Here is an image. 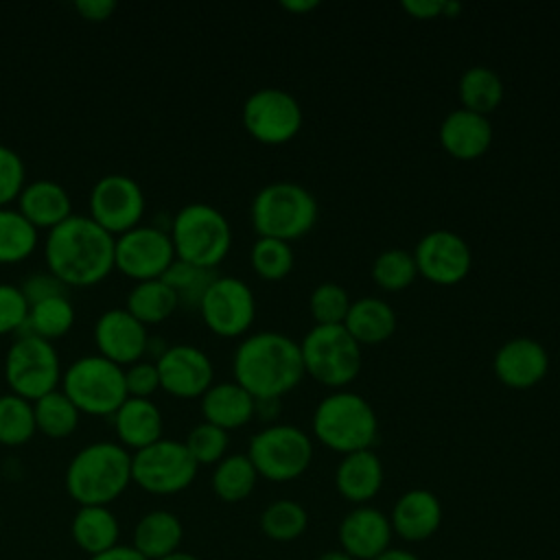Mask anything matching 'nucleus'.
I'll use <instances>...</instances> for the list:
<instances>
[{
	"label": "nucleus",
	"instance_id": "20e7f679",
	"mask_svg": "<svg viewBox=\"0 0 560 560\" xmlns=\"http://www.w3.org/2000/svg\"><path fill=\"white\" fill-rule=\"evenodd\" d=\"M311 427L317 442L341 455L372 448L378 435L374 407L361 394L348 389L324 396L313 411Z\"/></svg>",
	"mask_w": 560,
	"mask_h": 560
},
{
	"label": "nucleus",
	"instance_id": "c85d7f7f",
	"mask_svg": "<svg viewBox=\"0 0 560 560\" xmlns=\"http://www.w3.org/2000/svg\"><path fill=\"white\" fill-rule=\"evenodd\" d=\"M70 536L92 558L118 545L120 525L109 505H79L70 523Z\"/></svg>",
	"mask_w": 560,
	"mask_h": 560
},
{
	"label": "nucleus",
	"instance_id": "a19ab883",
	"mask_svg": "<svg viewBox=\"0 0 560 560\" xmlns=\"http://www.w3.org/2000/svg\"><path fill=\"white\" fill-rule=\"evenodd\" d=\"M350 295L337 282H322L311 291L308 311L317 326H339L350 311Z\"/></svg>",
	"mask_w": 560,
	"mask_h": 560
},
{
	"label": "nucleus",
	"instance_id": "39448f33",
	"mask_svg": "<svg viewBox=\"0 0 560 560\" xmlns=\"http://www.w3.org/2000/svg\"><path fill=\"white\" fill-rule=\"evenodd\" d=\"M249 217L258 236L293 243L315 228L319 206L308 188L295 182H271L254 195Z\"/></svg>",
	"mask_w": 560,
	"mask_h": 560
},
{
	"label": "nucleus",
	"instance_id": "49530a36",
	"mask_svg": "<svg viewBox=\"0 0 560 560\" xmlns=\"http://www.w3.org/2000/svg\"><path fill=\"white\" fill-rule=\"evenodd\" d=\"M20 289H22L28 304H35L39 300L66 293V284L61 280H57L48 269L46 271H33V273L24 276Z\"/></svg>",
	"mask_w": 560,
	"mask_h": 560
},
{
	"label": "nucleus",
	"instance_id": "4be33fe9",
	"mask_svg": "<svg viewBox=\"0 0 560 560\" xmlns=\"http://www.w3.org/2000/svg\"><path fill=\"white\" fill-rule=\"evenodd\" d=\"M442 149L462 162L481 158L492 144V125L488 116L468 112L464 107L444 116L438 131Z\"/></svg>",
	"mask_w": 560,
	"mask_h": 560
},
{
	"label": "nucleus",
	"instance_id": "f704fd0d",
	"mask_svg": "<svg viewBox=\"0 0 560 560\" xmlns=\"http://www.w3.org/2000/svg\"><path fill=\"white\" fill-rule=\"evenodd\" d=\"M37 245V228L11 206L0 208V262L11 265L28 258Z\"/></svg>",
	"mask_w": 560,
	"mask_h": 560
},
{
	"label": "nucleus",
	"instance_id": "cd10ccee",
	"mask_svg": "<svg viewBox=\"0 0 560 560\" xmlns=\"http://www.w3.org/2000/svg\"><path fill=\"white\" fill-rule=\"evenodd\" d=\"M343 328L359 346L383 343L396 332V311L385 300L365 295L350 304Z\"/></svg>",
	"mask_w": 560,
	"mask_h": 560
},
{
	"label": "nucleus",
	"instance_id": "dca6fc26",
	"mask_svg": "<svg viewBox=\"0 0 560 560\" xmlns=\"http://www.w3.org/2000/svg\"><path fill=\"white\" fill-rule=\"evenodd\" d=\"M413 260L418 276L438 284L453 287L459 284L472 265V254L468 243L451 230H431L413 247Z\"/></svg>",
	"mask_w": 560,
	"mask_h": 560
},
{
	"label": "nucleus",
	"instance_id": "5701e85b",
	"mask_svg": "<svg viewBox=\"0 0 560 560\" xmlns=\"http://www.w3.org/2000/svg\"><path fill=\"white\" fill-rule=\"evenodd\" d=\"M383 464L372 448L348 453L335 468L337 492L357 505H368L383 488Z\"/></svg>",
	"mask_w": 560,
	"mask_h": 560
},
{
	"label": "nucleus",
	"instance_id": "4468645a",
	"mask_svg": "<svg viewBox=\"0 0 560 560\" xmlns=\"http://www.w3.org/2000/svg\"><path fill=\"white\" fill-rule=\"evenodd\" d=\"M203 324L219 337H243L256 317L252 287L236 276H217L199 302Z\"/></svg>",
	"mask_w": 560,
	"mask_h": 560
},
{
	"label": "nucleus",
	"instance_id": "393cba45",
	"mask_svg": "<svg viewBox=\"0 0 560 560\" xmlns=\"http://www.w3.org/2000/svg\"><path fill=\"white\" fill-rule=\"evenodd\" d=\"M18 210L39 230H50L72 214L70 192L55 179L39 177L26 182L20 197Z\"/></svg>",
	"mask_w": 560,
	"mask_h": 560
},
{
	"label": "nucleus",
	"instance_id": "e433bc0d",
	"mask_svg": "<svg viewBox=\"0 0 560 560\" xmlns=\"http://www.w3.org/2000/svg\"><path fill=\"white\" fill-rule=\"evenodd\" d=\"M35 431L33 402L13 392L0 394V444L22 446L35 435Z\"/></svg>",
	"mask_w": 560,
	"mask_h": 560
},
{
	"label": "nucleus",
	"instance_id": "7c9ffc66",
	"mask_svg": "<svg viewBox=\"0 0 560 560\" xmlns=\"http://www.w3.org/2000/svg\"><path fill=\"white\" fill-rule=\"evenodd\" d=\"M177 306H179L177 295L162 278L136 282L129 289L127 302H125V308L144 326L168 319Z\"/></svg>",
	"mask_w": 560,
	"mask_h": 560
},
{
	"label": "nucleus",
	"instance_id": "0eeeda50",
	"mask_svg": "<svg viewBox=\"0 0 560 560\" xmlns=\"http://www.w3.org/2000/svg\"><path fill=\"white\" fill-rule=\"evenodd\" d=\"M304 374L332 392L350 385L361 372V346L339 326H313L300 341Z\"/></svg>",
	"mask_w": 560,
	"mask_h": 560
},
{
	"label": "nucleus",
	"instance_id": "a18cd8bd",
	"mask_svg": "<svg viewBox=\"0 0 560 560\" xmlns=\"http://www.w3.org/2000/svg\"><path fill=\"white\" fill-rule=\"evenodd\" d=\"M122 372H125L127 396L151 398V394H153L155 389H160V376H158V365H155V361L138 359V361L125 365Z\"/></svg>",
	"mask_w": 560,
	"mask_h": 560
},
{
	"label": "nucleus",
	"instance_id": "412c9836",
	"mask_svg": "<svg viewBox=\"0 0 560 560\" xmlns=\"http://www.w3.org/2000/svg\"><path fill=\"white\" fill-rule=\"evenodd\" d=\"M392 532L407 542H422L431 538L442 525V503L424 488L402 492L389 514Z\"/></svg>",
	"mask_w": 560,
	"mask_h": 560
},
{
	"label": "nucleus",
	"instance_id": "72a5a7b5",
	"mask_svg": "<svg viewBox=\"0 0 560 560\" xmlns=\"http://www.w3.org/2000/svg\"><path fill=\"white\" fill-rule=\"evenodd\" d=\"M33 411H35V427L39 433L61 440L68 438L77 424L81 411L74 407V402L61 392V387L44 394L42 398L33 400Z\"/></svg>",
	"mask_w": 560,
	"mask_h": 560
},
{
	"label": "nucleus",
	"instance_id": "6ab92c4d",
	"mask_svg": "<svg viewBox=\"0 0 560 560\" xmlns=\"http://www.w3.org/2000/svg\"><path fill=\"white\" fill-rule=\"evenodd\" d=\"M492 370L505 387L532 389L547 376L549 354L540 341L514 337L494 352Z\"/></svg>",
	"mask_w": 560,
	"mask_h": 560
},
{
	"label": "nucleus",
	"instance_id": "4d7b16f0",
	"mask_svg": "<svg viewBox=\"0 0 560 560\" xmlns=\"http://www.w3.org/2000/svg\"><path fill=\"white\" fill-rule=\"evenodd\" d=\"M0 529H2V521H0Z\"/></svg>",
	"mask_w": 560,
	"mask_h": 560
},
{
	"label": "nucleus",
	"instance_id": "58836bf2",
	"mask_svg": "<svg viewBox=\"0 0 560 560\" xmlns=\"http://www.w3.org/2000/svg\"><path fill=\"white\" fill-rule=\"evenodd\" d=\"M372 280L383 291L396 293L407 287H411L418 278V267L413 260V254L400 247H392L381 252L370 267Z\"/></svg>",
	"mask_w": 560,
	"mask_h": 560
},
{
	"label": "nucleus",
	"instance_id": "9b49d317",
	"mask_svg": "<svg viewBox=\"0 0 560 560\" xmlns=\"http://www.w3.org/2000/svg\"><path fill=\"white\" fill-rule=\"evenodd\" d=\"M197 462L184 442L160 438L131 453V483L149 494H177L197 477Z\"/></svg>",
	"mask_w": 560,
	"mask_h": 560
},
{
	"label": "nucleus",
	"instance_id": "c9c22d12",
	"mask_svg": "<svg viewBox=\"0 0 560 560\" xmlns=\"http://www.w3.org/2000/svg\"><path fill=\"white\" fill-rule=\"evenodd\" d=\"M308 527V512L293 499H278L260 512V529L276 542H291Z\"/></svg>",
	"mask_w": 560,
	"mask_h": 560
},
{
	"label": "nucleus",
	"instance_id": "79ce46f5",
	"mask_svg": "<svg viewBox=\"0 0 560 560\" xmlns=\"http://www.w3.org/2000/svg\"><path fill=\"white\" fill-rule=\"evenodd\" d=\"M184 446L188 448L197 466H210V464H219L228 455L230 438H228V431L203 420L188 431Z\"/></svg>",
	"mask_w": 560,
	"mask_h": 560
},
{
	"label": "nucleus",
	"instance_id": "aec40b11",
	"mask_svg": "<svg viewBox=\"0 0 560 560\" xmlns=\"http://www.w3.org/2000/svg\"><path fill=\"white\" fill-rule=\"evenodd\" d=\"M392 523L372 505H357L339 523L341 551L352 560H374L389 549Z\"/></svg>",
	"mask_w": 560,
	"mask_h": 560
},
{
	"label": "nucleus",
	"instance_id": "c756f323",
	"mask_svg": "<svg viewBox=\"0 0 560 560\" xmlns=\"http://www.w3.org/2000/svg\"><path fill=\"white\" fill-rule=\"evenodd\" d=\"M503 81L488 66H470L457 83V98L464 109L488 116L503 103Z\"/></svg>",
	"mask_w": 560,
	"mask_h": 560
},
{
	"label": "nucleus",
	"instance_id": "4c0bfd02",
	"mask_svg": "<svg viewBox=\"0 0 560 560\" xmlns=\"http://www.w3.org/2000/svg\"><path fill=\"white\" fill-rule=\"evenodd\" d=\"M219 273L214 269H206V267H197L190 262H184L179 258H175L171 262V267L164 271L162 280L173 289V293L177 295L179 306L186 308H199V302L203 298V293L208 291V287L212 284V280Z\"/></svg>",
	"mask_w": 560,
	"mask_h": 560
},
{
	"label": "nucleus",
	"instance_id": "09e8293b",
	"mask_svg": "<svg viewBox=\"0 0 560 560\" xmlns=\"http://www.w3.org/2000/svg\"><path fill=\"white\" fill-rule=\"evenodd\" d=\"M74 9L81 13V18L90 22H103L112 18V13L116 11V2L114 0H77Z\"/></svg>",
	"mask_w": 560,
	"mask_h": 560
},
{
	"label": "nucleus",
	"instance_id": "f8f14e48",
	"mask_svg": "<svg viewBox=\"0 0 560 560\" xmlns=\"http://www.w3.org/2000/svg\"><path fill=\"white\" fill-rule=\"evenodd\" d=\"M243 127L260 144L280 147L291 142L304 122L302 105L280 88H260L243 103Z\"/></svg>",
	"mask_w": 560,
	"mask_h": 560
},
{
	"label": "nucleus",
	"instance_id": "c03bdc74",
	"mask_svg": "<svg viewBox=\"0 0 560 560\" xmlns=\"http://www.w3.org/2000/svg\"><path fill=\"white\" fill-rule=\"evenodd\" d=\"M28 302L20 289V284L0 282V335L20 332L26 324Z\"/></svg>",
	"mask_w": 560,
	"mask_h": 560
},
{
	"label": "nucleus",
	"instance_id": "ddd939ff",
	"mask_svg": "<svg viewBox=\"0 0 560 560\" xmlns=\"http://www.w3.org/2000/svg\"><path fill=\"white\" fill-rule=\"evenodd\" d=\"M175 260V247L168 230L138 223L114 241V269L140 280L162 278Z\"/></svg>",
	"mask_w": 560,
	"mask_h": 560
},
{
	"label": "nucleus",
	"instance_id": "f03ea898",
	"mask_svg": "<svg viewBox=\"0 0 560 560\" xmlns=\"http://www.w3.org/2000/svg\"><path fill=\"white\" fill-rule=\"evenodd\" d=\"M232 374L256 400L282 398L304 378L300 343L280 330L252 332L234 350Z\"/></svg>",
	"mask_w": 560,
	"mask_h": 560
},
{
	"label": "nucleus",
	"instance_id": "ea45409f",
	"mask_svg": "<svg viewBox=\"0 0 560 560\" xmlns=\"http://www.w3.org/2000/svg\"><path fill=\"white\" fill-rule=\"evenodd\" d=\"M295 262V254L291 243L258 236L249 249V265L254 273L267 282L284 280Z\"/></svg>",
	"mask_w": 560,
	"mask_h": 560
},
{
	"label": "nucleus",
	"instance_id": "bb28decb",
	"mask_svg": "<svg viewBox=\"0 0 560 560\" xmlns=\"http://www.w3.org/2000/svg\"><path fill=\"white\" fill-rule=\"evenodd\" d=\"M184 540V525L171 510H151L138 518L131 532V547L147 560H162L175 551Z\"/></svg>",
	"mask_w": 560,
	"mask_h": 560
},
{
	"label": "nucleus",
	"instance_id": "423d86ee",
	"mask_svg": "<svg viewBox=\"0 0 560 560\" xmlns=\"http://www.w3.org/2000/svg\"><path fill=\"white\" fill-rule=\"evenodd\" d=\"M168 234L175 258L206 269H217L232 245L230 221L219 208L203 201L182 206L171 221Z\"/></svg>",
	"mask_w": 560,
	"mask_h": 560
},
{
	"label": "nucleus",
	"instance_id": "6e6d98bb",
	"mask_svg": "<svg viewBox=\"0 0 560 560\" xmlns=\"http://www.w3.org/2000/svg\"><path fill=\"white\" fill-rule=\"evenodd\" d=\"M162 560H199L197 556H192V553H188V551H175V553H171V556H166V558H162Z\"/></svg>",
	"mask_w": 560,
	"mask_h": 560
},
{
	"label": "nucleus",
	"instance_id": "37998d69",
	"mask_svg": "<svg viewBox=\"0 0 560 560\" xmlns=\"http://www.w3.org/2000/svg\"><path fill=\"white\" fill-rule=\"evenodd\" d=\"M26 184V166L18 151L0 144V208L20 197Z\"/></svg>",
	"mask_w": 560,
	"mask_h": 560
},
{
	"label": "nucleus",
	"instance_id": "2eb2a0df",
	"mask_svg": "<svg viewBox=\"0 0 560 560\" xmlns=\"http://www.w3.org/2000/svg\"><path fill=\"white\" fill-rule=\"evenodd\" d=\"M90 217L109 234L118 236L136 228L144 214V190L125 173L98 177L90 190Z\"/></svg>",
	"mask_w": 560,
	"mask_h": 560
},
{
	"label": "nucleus",
	"instance_id": "8fccbe9b",
	"mask_svg": "<svg viewBox=\"0 0 560 560\" xmlns=\"http://www.w3.org/2000/svg\"><path fill=\"white\" fill-rule=\"evenodd\" d=\"M90 560H147L140 551H136L131 545H116L98 556H92Z\"/></svg>",
	"mask_w": 560,
	"mask_h": 560
},
{
	"label": "nucleus",
	"instance_id": "de8ad7c7",
	"mask_svg": "<svg viewBox=\"0 0 560 560\" xmlns=\"http://www.w3.org/2000/svg\"><path fill=\"white\" fill-rule=\"evenodd\" d=\"M402 11L416 20L455 18L462 9L453 0H405Z\"/></svg>",
	"mask_w": 560,
	"mask_h": 560
},
{
	"label": "nucleus",
	"instance_id": "2f4dec72",
	"mask_svg": "<svg viewBox=\"0 0 560 560\" xmlns=\"http://www.w3.org/2000/svg\"><path fill=\"white\" fill-rule=\"evenodd\" d=\"M258 481V472L245 453L225 455L212 470V490L225 503L245 501Z\"/></svg>",
	"mask_w": 560,
	"mask_h": 560
},
{
	"label": "nucleus",
	"instance_id": "473e14b6",
	"mask_svg": "<svg viewBox=\"0 0 560 560\" xmlns=\"http://www.w3.org/2000/svg\"><path fill=\"white\" fill-rule=\"evenodd\" d=\"M74 324V306L66 293L28 304L26 324L20 332L37 335L46 341L63 337Z\"/></svg>",
	"mask_w": 560,
	"mask_h": 560
},
{
	"label": "nucleus",
	"instance_id": "1a4fd4ad",
	"mask_svg": "<svg viewBox=\"0 0 560 560\" xmlns=\"http://www.w3.org/2000/svg\"><path fill=\"white\" fill-rule=\"evenodd\" d=\"M258 477L284 483L302 477L313 462V440L293 424H269L252 435L247 453Z\"/></svg>",
	"mask_w": 560,
	"mask_h": 560
},
{
	"label": "nucleus",
	"instance_id": "f3484780",
	"mask_svg": "<svg viewBox=\"0 0 560 560\" xmlns=\"http://www.w3.org/2000/svg\"><path fill=\"white\" fill-rule=\"evenodd\" d=\"M160 389L177 398H201L214 383V368L210 357L192 343L168 346L155 361Z\"/></svg>",
	"mask_w": 560,
	"mask_h": 560
},
{
	"label": "nucleus",
	"instance_id": "864d4df0",
	"mask_svg": "<svg viewBox=\"0 0 560 560\" xmlns=\"http://www.w3.org/2000/svg\"><path fill=\"white\" fill-rule=\"evenodd\" d=\"M374 560H420L416 553L407 551V549H396V547H389L387 551H383L378 558Z\"/></svg>",
	"mask_w": 560,
	"mask_h": 560
},
{
	"label": "nucleus",
	"instance_id": "9d476101",
	"mask_svg": "<svg viewBox=\"0 0 560 560\" xmlns=\"http://www.w3.org/2000/svg\"><path fill=\"white\" fill-rule=\"evenodd\" d=\"M61 359L52 346L31 332H20L4 357V378L13 394L37 400L61 385Z\"/></svg>",
	"mask_w": 560,
	"mask_h": 560
},
{
	"label": "nucleus",
	"instance_id": "7ed1b4c3",
	"mask_svg": "<svg viewBox=\"0 0 560 560\" xmlns=\"http://www.w3.org/2000/svg\"><path fill=\"white\" fill-rule=\"evenodd\" d=\"M63 483L79 505H109L131 483V453L107 440L85 444L68 462Z\"/></svg>",
	"mask_w": 560,
	"mask_h": 560
},
{
	"label": "nucleus",
	"instance_id": "a211bd4d",
	"mask_svg": "<svg viewBox=\"0 0 560 560\" xmlns=\"http://www.w3.org/2000/svg\"><path fill=\"white\" fill-rule=\"evenodd\" d=\"M147 341V326L122 306L103 311L94 322V343L98 354L120 368L142 359Z\"/></svg>",
	"mask_w": 560,
	"mask_h": 560
},
{
	"label": "nucleus",
	"instance_id": "3c124183",
	"mask_svg": "<svg viewBox=\"0 0 560 560\" xmlns=\"http://www.w3.org/2000/svg\"><path fill=\"white\" fill-rule=\"evenodd\" d=\"M280 413V398H260L256 400V416L262 420H276Z\"/></svg>",
	"mask_w": 560,
	"mask_h": 560
},
{
	"label": "nucleus",
	"instance_id": "603ef678",
	"mask_svg": "<svg viewBox=\"0 0 560 560\" xmlns=\"http://www.w3.org/2000/svg\"><path fill=\"white\" fill-rule=\"evenodd\" d=\"M280 7L289 13H308V11L317 9L319 2L317 0H282Z\"/></svg>",
	"mask_w": 560,
	"mask_h": 560
},
{
	"label": "nucleus",
	"instance_id": "5fc2aeb1",
	"mask_svg": "<svg viewBox=\"0 0 560 560\" xmlns=\"http://www.w3.org/2000/svg\"><path fill=\"white\" fill-rule=\"evenodd\" d=\"M315 560H352V558H350L348 553H343L341 549H339V551H335V549H332V551H324V553H322V556H317Z\"/></svg>",
	"mask_w": 560,
	"mask_h": 560
},
{
	"label": "nucleus",
	"instance_id": "6e6552de",
	"mask_svg": "<svg viewBox=\"0 0 560 560\" xmlns=\"http://www.w3.org/2000/svg\"><path fill=\"white\" fill-rule=\"evenodd\" d=\"M61 392L81 413L112 416L127 398L125 372L98 352L83 354L63 370Z\"/></svg>",
	"mask_w": 560,
	"mask_h": 560
},
{
	"label": "nucleus",
	"instance_id": "b1692460",
	"mask_svg": "<svg viewBox=\"0 0 560 560\" xmlns=\"http://www.w3.org/2000/svg\"><path fill=\"white\" fill-rule=\"evenodd\" d=\"M112 424L127 451H140L162 438V411L151 398L127 396L122 405L112 413Z\"/></svg>",
	"mask_w": 560,
	"mask_h": 560
},
{
	"label": "nucleus",
	"instance_id": "f257e3e1",
	"mask_svg": "<svg viewBox=\"0 0 560 560\" xmlns=\"http://www.w3.org/2000/svg\"><path fill=\"white\" fill-rule=\"evenodd\" d=\"M116 236L103 230L90 214H70L50 228L44 241L48 271L66 287H92L114 269Z\"/></svg>",
	"mask_w": 560,
	"mask_h": 560
},
{
	"label": "nucleus",
	"instance_id": "a878e982",
	"mask_svg": "<svg viewBox=\"0 0 560 560\" xmlns=\"http://www.w3.org/2000/svg\"><path fill=\"white\" fill-rule=\"evenodd\" d=\"M201 413L223 431L241 429L256 416V398L236 381L212 383L201 396Z\"/></svg>",
	"mask_w": 560,
	"mask_h": 560
}]
</instances>
